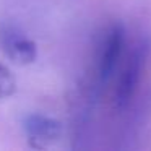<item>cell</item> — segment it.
I'll return each mask as SVG.
<instances>
[{"label":"cell","mask_w":151,"mask_h":151,"mask_svg":"<svg viewBox=\"0 0 151 151\" xmlns=\"http://www.w3.org/2000/svg\"><path fill=\"white\" fill-rule=\"evenodd\" d=\"M151 42L148 39H141L137 42V46L132 49L130 55L127 59L122 75L119 78L117 89H115V104L119 109H125L133 99V94L137 91L138 85L141 81L145 67L150 59Z\"/></svg>","instance_id":"6da1fadb"},{"label":"cell","mask_w":151,"mask_h":151,"mask_svg":"<svg viewBox=\"0 0 151 151\" xmlns=\"http://www.w3.org/2000/svg\"><path fill=\"white\" fill-rule=\"evenodd\" d=\"M0 47L12 62L29 65L37 59V46L18 26L5 23L0 26Z\"/></svg>","instance_id":"7a4b0ae2"},{"label":"cell","mask_w":151,"mask_h":151,"mask_svg":"<svg viewBox=\"0 0 151 151\" xmlns=\"http://www.w3.org/2000/svg\"><path fill=\"white\" fill-rule=\"evenodd\" d=\"M124 47H125V28L120 23H115L106 33L101 55H99V80L102 83L107 81L112 76L114 70L117 68V63L120 60Z\"/></svg>","instance_id":"277c9868"},{"label":"cell","mask_w":151,"mask_h":151,"mask_svg":"<svg viewBox=\"0 0 151 151\" xmlns=\"http://www.w3.org/2000/svg\"><path fill=\"white\" fill-rule=\"evenodd\" d=\"M21 128L28 140L36 146L54 143L62 135V124L44 114H28L21 119Z\"/></svg>","instance_id":"3957f363"},{"label":"cell","mask_w":151,"mask_h":151,"mask_svg":"<svg viewBox=\"0 0 151 151\" xmlns=\"http://www.w3.org/2000/svg\"><path fill=\"white\" fill-rule=\"evenodd\" d=\"M15 89H17V81H15L12 72L5 65L0 63V99L12 96Z\"/></svg>","instance_id":"5b68a950"}]
</instances>
